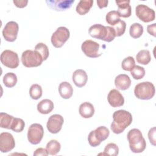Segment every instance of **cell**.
I'll use <instances>...</instances> for the list:
<instances>
[{
  "label": "cell",
  "instance_id": "obj_30",
  "mask_svg": "<svg viewBox=\"0 0 156 156\" xmlns=\"http://www.w3.org/2000/svg\"><path fill=\"white\" fill-rule=\"evenodd\" d=\"M106 22L112 26L116 24L121 20L118 12L116 10H112L108 12L105 16Z\"/></svg>",
  "mask_w": 156,
  "mask_h": 156
},
{
  "label": "cell",
  "instance_id": "obj_34",
  "mask_svg": "<svg viewBox=\"0 0 156 156\" xmlns=\"http://www.w3.org/2000/svg\"><path fill=\"white\" fill-rule=\"evenodd\" d=\"M135 66V59L133 57L129 56L125 58L121 63L122 68L127 71H131Z\"/></svg>",
  "mask_w": 156,
  "mask_h": 156
},
{
  "label": "cell",
  "instance_id": "obj_36",
  "mask_svg": "<svg viewBox=\"0 0 156 156\" xmlns=\"http://www.w3.org/2000/svg\"><path fill=\"white\" fill-rule=\"evenodd\" d=\"M115 31L116 37H120L122 35L125 31L126 28V23L123 20H120L116 24L113 26Z\"/></svg>",
  "mask_w": 156,
  "mask_h": 156
},
{
  "label": "cell",
  "instance_id": "obj_1",
  "mask_svg": "<svg viewBox=\"0 0 156 156\" xmlns=\"http://www.w3.org/2000/svg\"><path fill=\"white\" fill-rule=\"evenodd\" d=\"M132 119V114L128 111L125 110L115 111L113 114V122L110 126L111 130L114 133L119 134L131 124Z\"/></svg>",
  "mask_w": 156,
  "mask_h": 156
},
{
  "label": "cell",
  "instance_id": "obj_19",
  "mask_svg": "<svg viewBox=\"0 0 156 156\" xmlns=\"http://www.w3.org/2000/svg\"><path fill=\"white\" fill-rule=\"evenodd\" d=\"M115 85L117 89L120 90H126L130 87L131 85V80L127 74H119L115 77Z\"/></svg>",
  "mask_w": 156,
  "mask_h": 156
},
{
  "label": "cell",
  "instance_id": "obj_21",
  "mask_svg": "<svg viewBox=\"0 0 156 156\" xmlns=\"http://www.w3.org/2000/svg\"><path fill=\"white\" fill-rule=\"evenodd\" d=\"M58 92L62 98L68 99L73 96V88L69 82H62L58 86Z\"/></svg>",
  "mask_w": 156,
  "mask_h": 156
},
{
  "label": "cell",
  "instance_id": "obj_17",
  "mask_svg": "<svg viewBox=\"0 0 156 156\" xmlns=\"http://www.w3.org/2000/svg\"><path fill=\"white\" fill-rule=\"evenodd\" d=\"M118 5L117 12L120 17L128 18L132 14V8L129 0H122L115 1Z\"/></svg>",
  "mask_w": 156,
  "mask_h": 156
},
{
  "label": "cell",
  "instance_id": "obj_35",
  "mask_svg": "<svg viewBox=\"0 0 156 156\" xmlns=\"http://www.w3.org/2000/svg\"><path fill=\"white\" fill-rule=\"evenodd\" d=\"M130 74L134 79L139 80L143 78L144 76L145 69L142 66L135 65L133 69L130 71Z\"/></svg>",
  "mask_w": 156,
  "mask_h": 156
},
{
  "label": "cell",
  "instance_id": "obj_11",
  "mask_svg": "<svg viewBox=\"0 0 156 156\" xmlns=\"http://www.w3.org/2000/svg\"><path fill=\"white\" fill-rule=\"evenodd\" d=\"M19 30V26L17 23L15 21H9L5 25L2 29V35L5 40L13 42L16 40Z\"/></svg>",
  "mask_w": 156,
  "mask_h": 156
},
{
  "label": "cell",
  "instance_id": "obj_9",
  "mask_svg": "<svg viewBox=\"0 0 156 156\" xmlns=\"http://www.w3.org/2000/svg\"><path fill=\"white\" fill-rule=\"evenodd\" d=\"M135 13L136 16L144 23L152 21L155 18L154 10L144 4H138L135 8Z\"/></svg>",
  "mask_w": 156,
  "mask_h": 156
},
{
  "label": "cell",
  "instance_id": "obj_5",
  "mask_svg": "<svg viewBox=\"0 0 156 156\" xmlns=\"http://www.w3.org/2000/svg\"><path fill=\"white\" fill-rule=\"evenodd\" d=\"M109 130L105 126H99L94 130L90 132L88 136L89 144L92 147L99 146L101 143L105 140L109 136Z\"/></svg>",
  "mask_w": 156,
  "mask_h": 156
},
{
  "label": "cell",
  "instance_id": "obj_28",
  "mask_svg": "<svg viewBox=\"0 0 156 156\" xmlns=\"http://www.w3.org/2000/svg\"><path fill=\"white\" fill-rule=\"evenodd\" d=\"M13 116L6 113L1 112L0 113V126L1 128L10 129Z\"/></svg>",
  "mask_w": 156,
  "mask_h": 156
},
{
  "label": "cell",
  "instance_id": "obj_32",
  "mask_svg": "<svg viewBox=\"0 0 156 156\" xmlns=\"http://www.w3.org/2000/svg\"><path fill=\"white\" fill-rule=\"evenodd\" d=\"M35 51H37L42 57L43 60H46L49 55L48 47L43 43H38L35 46Z\"/></svg>",
  "mask_w": 156,
  "mask_h": 156
},
{
  "label": "cell",
  "instance_id": "obj_18",
  "mask_svg": "<svg viewBox=\"0 0 156 156\" xmlns=\"http://www.w3.org/2000/svg\"><path fill=\"white\" fill-rule=\"evenodd\" d=\"M74 83L77 87H83L87 82L88 76L86 72L81 69H76L74 71L72 76Z\"/></svg>",
  "mask_w": 156,
  "mask_h": 156
},
{
  "label": "cell",
  "instance_id": "obj_3",
  "mask_svg": "<svg viewBox=\"0 0 156 156\" xmlns=\"http://www.w3.org/2000/svg\"><path fill=\"white\" fill-rule=\"evenodd\" d=\"M155 89L154 84L150 82H143L138 83L134 89L135 96L140 99L149 100L155 95Z\"/></svg>",
  "mask_w": 156,
  "mask_h": 156
},
{
  "label": "cell",
  "instance_id": "obj_24",
  "mask_svg": "<svg viewBox=\"0 0 156 156\" xmlns=\"http://www.w3.org/2000/svg\"><path fill=\"white\" fill-rule=\"evenodd\" d=\"M136 59L138 63L146 65L151 60V57L150 52L146 49H143L140 51L136 55Z\"/></svg>",
  "mask_w": 156,
  "mask_h": 156
},
{
  "label": "cell",
  "instance_id": "obj_4",
  "mask_svg": "<svg viewBox=\"0 0 156 156\" xmlns=\"http://www.w3.org/2000/svg\"><path fill=\"white\" fill-rule=\"evenodd\" d=\"M23 65L27 68L37 67L41 65L44 61L41 55L36 51H24L21 57Z\"/></svg>",
  "mask_w": 156,
  "mask_h": 156
},
{
  "label": "cell",
  "instance_id": "obj_7",
  "mask_svg": "<svg viewBox=\"0 0 156 156\" xmlns=\"http://www.w3.org/2000/svg\"><path fill=\"white\" fill-rule=\"evenodd\" d=\"M0 60L3 65L11 69L17 68L20 63L17 53L9 49L4 50L1 53Z\"/></svg>",
  "mask_w": 156,
  "mask_h": 156
},
{
  "label": "cell",
  "instance_id": "obj_29",
  "mask_svg": "<svg viewBox=\"0 0 156 156\" xmlns=\"http://www.w3.org/2000/svg\"><path fill=\"white\" fill-rule=\"evenodd\" d=\"M43 93V90L41 87L38 84H33L29 88V96L34 100H37L40 99Z\"/></svg>",
  "mask_w": 156,
  "mask_h": 156
},
{
  "label": "cell",
  "instance_id": "obj_15",
  "mask_svg": "<svg viewBox=\"0 0 156 156\" xmlns=\"http://www.w3.org/2000/svg\"><path fill=\"white\" fill-rule=\"evenodd\" d=\"M107 101L112 107H119L124 104V99L121 93L116 89H112L107 95Z\"/></svg>",
  "mask_w": 156,
  "mask_h": 156
},
{
  "label": "cell",
  "instance_id": "obj_27",
  "mask_svg": "<svg viewBox=\"0 0 156 156\" xmlns=\"http://www.w3.org/2000/svg\"><path fill=\"white\" fill-rule=\"evenodd\" d=\"M143 33V27L138 23L132 24L129 29L130 35L133 38H140Z\"/></svg>",
  "mask_w": 156,
  "mask_h": 156
},
{
  "label": "cell",
  "instance_id": "obj_10",
  "mask_svg": "<svg viewBox=\"0 0 156 156\" xmlns=\"http://www.w3.org/2000/svg\"><path fill=\"white\" fill-rule=\"evenodd\" d=\"M99 44L97 42L87 40L83 41L81 45V49L82 52L88 57L96 58L101 55V53H99Z\"/></svg>",
  "mask_w": 156,
  "mask_h": 156
},
{
  "label": "cell",
  "instance_id": "obj_6",
  "mask_svg": "<svg viewBox=\"0 0 156 156\" xmlns=\"http://www.w3.org/2000/svg\"><path fill=\"white\" fill-rule=\"evenodd\" d=\"M69 31L66 27L63 26L59 27L51 36V43L55 48H61L69 39Z\"/></svg>",
  "mask_w": 156,
  "mask_h": 156
},
{
  "label": "cell",
  "instance_id": "obj_38",
  "mask_svg": "<svg viewBox=\"0 0 156 156\" xmlns=\"http://www.w3.org/2000/svg\"><path fill=\"white\" fill-rule=\"evenodd\" d=\"M148 138L150 143L153 146H155V127H154L151 128L148 132Z\"/></svg>",
  "mask_w": 156,
  "mask_h": 156
},
{
  "label": "cell",
  "instance_id": "obj_8",
  "mask_svg": "<svg viewBox=\"0 0 156 156\" xmlns=\"http://www.w3.org/2000/svg\"><path fill=\"white\" fill-rule=\"evenodd\" d=\"M44 135L43 126L38 123L31 124L27 131V139L32 144H39Z\"/></svg>",
  "mask_w": 156,
  "mask_h": 156
},
{
  "label": "cell",
  "instance_id": "obj_40",
  "mask_svg": "<svg viewBox=\"0 0 156 156\" xmlns=\"http://www.w3.org/2000/svg\"><path fill=\"white\" fill-rule=\"evenodd\" d=\"M48 154L47 153V151L46 150V149L42 148V147H40L37 149L35 152H34V155L35 156H46L48 155Z\"/></svg>",
  "mask_w": 156,
  "mask_h": 156
},
{
  "label": "cell",
  "instance_id": "obj_25",
  "mask_svg": "<svg viewBox=\"0 0 156 156\" xmlns=\"http://www.w3.org/2000/svg\"><path fill=\"white\" fill-rule=\"evenodd\" d=\"M61 145L60 143L55 140H51L49 141L46 146V150L48 155H55L60 152Z\"/></svg>",
  "mask_w": 156,
  "mask_h": 156
},
{
  "label": "cell",
  "instance_id": "obj_12",
  "mask_svg": "<svg viewBox=\"0 0 156 156\" xmlns=\"http://www.w3.org/2000/svg\"><path fill=\"white\" fill-rule=\"evenodd\" d=\"M15 146V141L13 135L9 132H2L0 134V151L7 153L12 151Z\"/></svg>",
  "mask_w": 156,
  "mask_h": 156
},
{
  "label": "cell",
  "instance_id": "obj_37",
  "mask_svg": "<svg viewBox=\"0 0 156 156\" xmlns=\"http://www.w3.org/2000/svg\"><path fill=\"white\" fill-rule=\"evenodd\" d=\"M106 27L107 29V33L106 37L105 38L104 41H107V42H111L112 41H113L115 39V38L116 37L115 31L113 27L106 26Z\"/></svg>",
  "mask_w": 156,
  "mask_h": 156
},
{
  "label": "cell",
  "instance_id": "obj_31",
  "mask_svg": "<svg viewBox=\"0 0 156 156\" xmlns=\"http://www.w3.org/2000/svg\"><path fill=\"white\" fill-rule=\"evenodd\" d=\"M24 126H25V123L22 119L18 118H13L10 129L12 130L15 132H21L24 130Z\"/></svg>",
  "mask_w": 156,
  "mask_h": 156
},
{
  "label": "cell",
  "instance_id": "obj_2",
  "mask_svg": "<svg viewBox=\"0 0 156 156\" xmlns=\"http://www.w3.org/2000/svg\"><path fill=\"white\" fill-rule=\"evenodd\" d=\"M127 136L130 149L132 152L141 153L144 151L146 147V142L139 129H132L130 130Z\"/></svg>",
  "mask_w": 156,
  "mask_h": 156
},
{
  "label": "cell",
  "instance_id": "obj_20",
  "mask_svg": "<svg viewBox=\"0 0 156 156\" xmlns=\"http://www.w3.org/2000/svg\"><path fill=\"white\" fill-rule=\"evenodd\" d=\"M79 112L82 117L84 118H90L94 115V108L90 102H85L80 105Z\"/></svg>",
  "mask_w": 156,
  "mask_h": 156
},
{
  "label": "cell",
  "instance_id": "obj_22",
  "mask_svg": "<svg viewBox=\"0 0 156 156\" xmlns=\"http://www.w3.org/2000/svg\"><path fill=\"white\" fill-rule=\"evenodd\" d=\"M54 105L52 101L50 99H45L41 101L37 104V110L39 113L44 115L48 114L51 113L54 109Z\"/></svg>",
  "mask_w": 156,
  "mask_h": 156
},
{
  "label": "cell",
  "instance_id": "obj_33",
  "mask_svg": "<svg viewBox=\"0 0 156 156\" xmlns=\"http://www.w3.org/2000/svg\"><path fill=\"white\" fill-rule=\"evenodd\" d=\"M118 153H119L118 146L113 143H110L107 144L105 147L104 150V153L99 154L116 156L118 155Z\"/></svg>",
  "mask_w": 156,
  "mask_h": 156
},
{
  "label": "cell",
  "instance_id": "obj_23",
  "mask_svg": "<svg viewBox=\"0 0 156 156\" xmlns=\"http://www.w3.org/2000/svg\"><path fill=\"white\" fill-rule=\"evenodd\" d=\"M93 4V0H81L76 7V11L80 15H84L87 13Z\"/></svg>",
  "mask_w": 156,
  "mask_h": 156
},
{
  "label": "cell",
  "instance_id": "obj_26",
  "mask_svg": "<svg viewBox=\"0 0 156 156\" xmlns=\"http://www.w3.org/2000/svg\"><path fill=\"white\" fill-rule=\"evenodd\" d=\"M2 81L6 87L12 88L15 87L17 83L16 75L13 73H7L4 76Z\"/></svg>",
  "mask_w": 156,
  "mask_h": 156
},
{
  "label": "cell",
  "instance_id": "obj_41",
  "mask_svg": "<svg viewBox=\"0 0 156 156\" xmlns=\"http://www.w3.org/2000/svg\"><path fill=\"white\" fill-rule=\"evenodd\" d=\"M156 24L155 23H154L152 24H150V25H148L147 26V32L154 36V37H155L156 36Z\"/></svg>",
  "mask_w": 156,
  "mask_h": 156
},
{
  "label": "cell",
  "instance_id": "obj_16",
  "mask_svg": "<svg viewBox=\"0 0 156 156\" xmlns=\"http://www.w3.org/2000/svg\"><path fill=\"white\" fill-rule=\"evenodd\" d=\"M107 29L106 26L101 24H95L90 27L88 29L89 35L94 38L104 40L106 37Z\"/></svg>",
  "mask_w": 156,
  "mask_h": 156
},
{
  "label": "cell",
  "instance_id": "obj_14",
  "mask_svg": "<svg viewBox=\"0 0 156 156\" xmlns=\"http://www.w3.org/2000/svg\"><path fill=\"white\" fill-rule=\"evenodd\" d=\"M46 2L51 9L56 11H65L69 9L74 0H47Z\"/></svg>",
  "mask_w": 156,
  "mask_h": 156
},
{
  "label": "cell",
  "instance_id": "obj_42",
  "mask_svg": "<svg viewBox=\"0 0 156 156\" xmlns=\"http://www.w3.org/2000/svg\"><path fill=\"white\" fill-rule=\"evenodd\" d=\"M108 0H101V1H97V4L100 9H102L106 7L108 5Z\"/></svg>",
  "mask_w": 156,
  "mask_h": 156
},
{
  "label": "cell",
  "instance_id": "obj_13",
  "mask_svg": "<svg viewBox=\"0 0 156 156\" xmlns=\"http://www.w3.org/2000/svg\"><path fill=\"white\" fill-rule=\"evenodd\" d=\"M63 122L64 119L62 116L58 114L52 115L48 120L46 124L47 129L51 133H57L61 130Z\"/></svg>",
  "mask_w": 156,
  "mask_h": 156
},
{
  "label": "cell",
  "instance_id": "obj_39",
  "mask_svg": "<svg viewBox=\"0 0 156 156\" xmlns=\"http://www.w3.org/2000/svg\"><path fill=\"white\" fill-rule=\"evenodd\" d=\"M13 4L15 5L16 7L18 8H24L25 7L28 1L27 0H14L13 1Z\"/></svg>",
  "mask_w": 156,
  "mask_h": 156
}]
</instances>
